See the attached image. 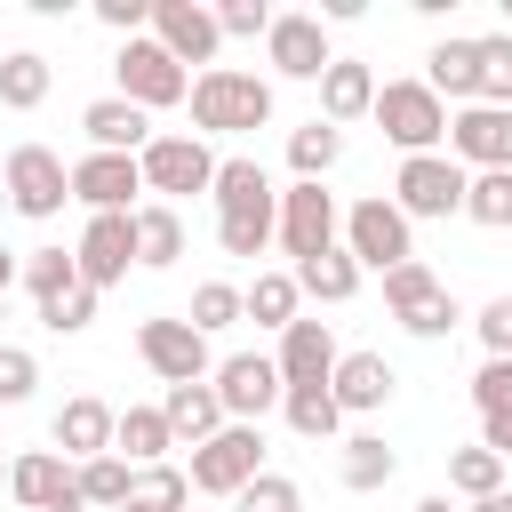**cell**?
Instances as JSON below:
<instances>
[{"label": "cell", "instance_id": "816d5d0a", "mask_svg": "<svg viewBox=\"0 0 512 512\" xmlns=\"http://www.w3.org/2000/svg\"><path fill=\"white\" fill-rule=\"evenodd\" d=\"M0 488H8V456H0Z\"/></svg>", "mask_w": 512, "mask_h": 512}, {"label": "cell", "instance_id": "d6a6232c", "mask_svg": "<svg viewBox=\"0 0 512 512\" xmlns=\"http://www.w3.org/2000/svg\"><path fill=\"white\" fill-rule=\"evenodd\" d=\"M296 296H312V304H352V296H360V264H352L344 248H328V256L296 264Z\"/></svg>", "mask_w": 512, "mask_h": 512}, {"label": "cell", "instance_id": "7dc6e473", "mask_svg": "<svg viewBox=\"0 0 512 512\" xmlns=\"http://www.w3.org/2000/svg\"><path fill=\"white\" fill-rule=\"evenodd\" d=\"M96 24H112L120 40H136V32H152V0H96Z\"/></svg>", "mask_w": 512, "mask_h": 512}, {"label": "cell", "instance_id": "c3c4849f", "mask_svg": "<svg viewBox=\"0 0 512 512\" xmlns=\"http://www.w3.org/2000/svg\"><path fill=\"white\" fill-rule=\"evenodd\" d=\"M16 280H24V256H16V248H0V296H8Z\"/></svg>", "mask_w": 512, "mask_h": 512}, {"label": "cell", "instance_id": "52a82bcc", "mask_svg": "<svg viewBox=\"0 0 512 512\" xmlns=\"http://www.w3.org/2000/svg\"><path fill=\"white\" fill-rule=\"evenodd\" d=\"M256 472H264V424H224V432L200 440L192 464H184L192 496H240Z\"/></svg>", "mask_w": 512, "mask_h": 512}, {"label": "cell", "instance_id": "836d02e7", "mask_svg": "<svg viewBox=\"0 0 512 512\" xmlns=\"http://www.w3.org/2000/svg\"><path fill=\"white\" fill-rule=\"evenodd\" d=\"M464 216H472L480 232H512V168H480V176L464 184Z\"/></svg>", "mask_w": 512, "mask_h": 512}, {"label": "cell", "instance_id": "3957f363", "mask_svg": "<svg viewBox=\"0 0 512 512\" xmlns=\"http://www.w3.org/2000/svg\"><path fill=\"white\" fill-rule=\"evenodd\" d=\"M112 80H120V96L136 104V112H176L184 96H192V72L152 40V32H136V40H120V56H112Z\"/></svg>", "mask_w": 512, "mask_h": 512}, {"label": "cell", "instance_id": "9c48e42d", "mask_svg": "<svg viewBox=\"0 0 512 512\" xmlns=\"http://www.w3.org/2000/svg\"><path fill=\"white\" fill-rule=\"evenodd\" d=\"M272 240H280L296 264L328 256V248L344 240V208H336V192H328V184H288V192H280V216H272Z\"/></svg>", "mask_w": 512, "mask_h": 512}, {"label": "cell", "instance_id": "9a60e30c", "mask_svg": "<svg viewBox=\"0 0 512 512\" xmlns=\"http://www.w3.org/2000/svg\"><path fill=\"white\" fill-rule=\"evenodd\" d=\"M8 496H16L24 512H88V504H80V464H64L56 448H24V456L8 464Z\"/></svg>", "mask_w": 512, "mask_h": 512}, {"label": "cell", "instance_id": "e575fe53", "mask_svg": "<svg viewBox=\"0 0 512 512\" xmlns=\"http://www.w3.org/2000/svg\"><path fill=\"white\" fill-rule=\"evenodd\" d=\"M496 488H504V456H488L480 440L448 456V496H464V504H480V496H496Z\"/></svg>", "mask_w": 512, "mask_h": 512}, {"label": "cell", "instance_id": "e0dca14e", "mask_svg": "<svg viewBox=\"0 0 512 512\" xmlns=\"http://www.w3.org/2000/svg\"><path fill=\"white\" fill-rule=\"evenodd\" d=\"M264 64L280 72V80H312L320 88V72L336 64V48H328V24L320 16H272V32H264Z\"/></svg>", "mask_w": 512, "mask_h": 512}, {"label": "cell", "instance_id": "5b68a950", "mask_svg": "<svg viewBox=\"0 0 512 512\" xmlns=\"http://www.w3.org/2000/svg\"><path fill=\"white\" fill-rule=\"evenodd\" d=\"M360 272H392V264H408L416 256V224L384 200V192H368V200H352L344 208V240H336Z\"/></svg>", "mask_w": 512, "mask_h": 512}, {"label": "cell", "instance_id": "4316f807", "mask_svg": "<svg viewBox=\"0 0 512 512\" xmlns=\"http://www.w3.org/2000/svg\"><path fill=\"white\" fill-rule=\"evenodd\" d=\"M48 88H56V64H48L40 48H8V56H0V104H8V112H40Z\"/></svg>", "mask_w": 512, "mask_h": 512}, {"label": "cell", "instance_id": "ffe728a7", "mask_svg": "<svg viewBox=\"0 0 512 512\" xmlns=\"http://www.w3.org/2000/svg\"><path fill=\"white\" fill-rule=\"evenodd\" d=\"M112 416H120V408H104L96 392H72V400L56 408V424H48V440H56V456H64V464H88V456H112Z\"/></svg>", "mask_w": 512, "mask_h": 512}, {"label": "cell", "instance_id": "4dcf8cb0", "mask_svg": "<svg viewBox=\"0 0 512 512\" xmlns=\"http://www.w3.org/2000/svg\"><path fill=\"white\" fill-rule=\"evenodd\" d=\"M336 160H344V128H328L320 112H312L304 128H288V168H296V184H320Z\"/></svg>", "mask_w": 512, "mask_h": 512}, {"label": "cell", "instance_id": "7402d4cb", "mask_svg": "<svg viewBox=\"0 0 512 512\" xmlns=\"http://www.w3.org/2000/svg\"><path fill=\"white\" fill-rule=\"evenodd\" d=\"M392 384H400V376H392V360H384V352H344V360H336V376H328V392H336V408H344V416H376V408L392 400Z\"/></svg>", "mask_w": 512, "mask_h": 512}, {"label": "cell", "instance_id": "603a6c76", "mask_svg": "<svg viewBox=\"0 0 512 512\" xmlns=\"http://www.w3.org/2000/svg\"><path fill=\"white\" fill-rule=\"evenodd\" d=\"M368 104H376V72L360 56H336L320 72V120L328 128H352V120H368Z\"/></svg>", "mask_w": 512, "mask_h": 512}, {"label": "cell", "instance_id": "1f68e13d", "mask_svg": "<svg viewBox=\"0 0 512 512\" xmlns=\"http://www.w3.org/2000/svg\"><path fill=\"white\" fill-rule=\"evenodd\" d=\"M280 416H288L296 440H336V432H344V408H336L328 384H296V392H280Z\"/></svg>", "mask_w": 512, "mask_h": 512}, {"label": "cell", "instance_id": "f907efd6", "mask_svg": "<svg viewBox=\"0 0 512 512\" xmlns=\"http://www.w3.org/2000/svg\"><path fill=\"white\" fill-rule=\"evenodd\" d=\"M416 512H464V504H456V496H424Z\"/></svg>", "mask_w": 512, "mask_h": 512}, {"label": "cell", "instance_id": "83f0119b", "mask_svg": "<svg viewBox=\"0 0 512 512\" xmlns=\"http://www.w3.org/2000/svg\"><path fill=\"white\" fill-rule=\"evenodd\" d=\"M128 224H136V264H152V272H168V264L184 256V216H176L168 200H144V208H136Z\"/></svg>", "mask_w": 512, "mask_h": 512}, {"label": "cell", "instance_id": "7bdbcfd3", "mask_svg": "<svg viewBox=\"0 0 512 512\" xmlns=\"http://www.w3.org/2000/svg\"><path fill=\"white\" fill-rule=\"evenodd\" d=\"M272 16H280L272 0H216V32H224V40H264Z\"/></svg>", "mask_w": 512, "mask_h": 512}, {"label": "cell", "instance_id": "cb8c5ba5", "mask_svg": "<svg viewBox=\"0 0 512 512\" xmlns=\"http://www.w3.org/2000/svg\"><path fill=\"white\" fill-rule=\"evenodd\" d=\"M160 416H168L176 448H200V440L224 432V400H216V384H168V392H160Z\"/></svg>", "mask_w": 512, "mask_h": 512}, {"label": "cell", "instance_id": "d6986e66", "mask_svg": "<svg viewBox=\"0 0 512 512\" xmlns=\"http://www.w3.org/2000/svg\"><path fill=\"white\" fill-rule=\"evenodd\" d=\"M336 360H344V352H336V328H328V320H304V312H296V320L280 328V352H272L280 392H296V384H328Z\"/></svg>", "mask_w": 512, "mask_h": 512}, {"label": "cell", "instance_id": "681fc988", "mask_svg": "<svg viewBox=\"0 0 512 512\" xmlns=\"http://www.w3.org/2000/svg\"><path fill=\"white\" fill-rule=\"evenodd\" d=\"M464 512H512V488H496V496H480V504H464Z\"/></svg>", "mask_w": 512, "mask_h": 512}, {"label": "cell", "instance_id": "ba28073f", "mask_svg": "<svg viewBox=\"0 0 512 512\" xmlns=\"http://www.w3.org/2000/svg\"><path fill=\"white\" fill-rule=\"evenodd\" d=\"M136 168H144V192L152 200H184V192H208L216 184V152H208V136H184V128H168V136H152L144 152H136Z\"/></svg>", "mask_w": 512, "mask_h": 512}, {"label": "cell", "instance_id": "7c38bea8", "mask_svg": "<svg viewBox=\"0 0 512 512\" xmlns=\"http://www.w3.org/2000/svg\"><path fill=\"white\" fill-rule=\"evenodd\" d=\"M208 384H216V400H224V424H264V416L280 408V368H272V352H224Z\"/></svg>", "mask_w": 512, "mask_h": 512}, {"label": "cell", "instance_id": "8992f818", "mask_svg": "<svg viewBox=\"0 0 512 512\" xmlns=\"http://www.w3.org/2000/svg\"><path fill=\"white\" fill-rule=\"evenodd\" d=\"M0 192H8L16 216L48 224V216H64V200H72V160L48 152V144H16L8 168H0Z\"/></svg>", "mask_w": 512, "mask_h": 512}, {"label": "cell", "instance_id": "f5cc1de1", "mask_svg": "<svg viewBox=\"0 0 512 512\" xmlns=\"http://www.w3.org/2000/svg\"><path fill=\"white\" fill-rule=\"evenodd\" d=\"M120 512H136V504H120Z\"/></svg>", "mask_w": 512, "mask_h": 512}, {"label": "cell", "instance_id": "4fadbf2b", "mask_svg": "<svg viewBox=\"0 0 512 512\" xmlns=\"http://www.w3.org/2000/svg\"><path fill=\"white\" fill-rule=\"evenodd\" d=\"M72 200L88 216H128V208H144V168L128 152H80L72 160Z\"/></svg>", "mask_w": 512, "mask_h": 512}, {"label": "cell", "instance_id": "8fae6325", "mask_svg": "<svg viewBox=\"0 0 512 512\" xmlns=\"http://www.w3.org/2000/svg\"><path fill=\"white\" fill-rule=\"evenodd\" d=\"M136 360H144L160 384H208V376H216V360H208V336H200L184 312H160V320H144V328H136Z\"/></svg>", "mask_w": 512, "mask_h": 512}, {"label": "cell", "instance_id": "f6af8a7d", "mask_svg": "<svg viewBox=\"0 0 512 512\" xmlns=\"http://www.w3.org/2000/svg\"><path fill=\"white\" fill-rule=\"evenodd\" d=\"M32 384H40V360H32L24 344H0V408L32 400Z\"/></svg>", "mask_w": 512, "mask_h": 512}, {"label": "cell", "instance_id": "74e56055", "mask_svg": "<svg viewBox=\"0 0 512 512\" xmlns=\"http://www.w3.org/2000/svg\"><path fill=\"white\" fill-rule=\"evenodd\" d=\"M72 280H80L72 248H32V256H24V280H16V288H32V304H48V296H64Z\"/></svg>", "mask_w": 512, "mask_h": 512}, {"label": "cell", "instance_id": "ac0fdd59", "mask_svg": "<svg viewBox=\"0 0 512 512\" xmlns=\"http://www.w3.org/2000/svg\"><path fill=\"white\" fill-rule=\"evenodd\" d=\"M136 216V208H128ZM128 216H88L80 224V240H72V264H80V280L104 296L112 280H128V264H136V224Z\"/></svg>", "mask_w": 512, "mask_h": 512}, {"label": "cell", "instance_id": "f35d334b", "mask_svg": "<svg viewBox=\"0 0 512 512\" xmlns=\"http://www.w3.org/2000/svg\"><path fill=\"white\" fill-rule=\"evenodd\" d=\"M184 320H192L200 336L232 328V320H240V288H232V280H200V288H192V312H184Z\"/></svg>", "mask_w": 512, "mask_h": 512}, {"label": "cell", "instance_id": "44dd1931", "mask_svg": "<svg viewBox=\"0 0 512 512\" xmlns=\"http://www.w3.org/2000/svg\"><path fill=\"white\" fill-rule=\"evenodd\" d=\"M80 128H88V152H128V160L160 136V128H152V112H136L128 96H96V104L80 112Z\"/></svg>", "mask_w": 512, "mask_h": 512}, {"label": "cell", "instance_id": "d4e9b609", "mask_svg": "<svg viewBox=\"0 0 512 512\" xmlns=\"http://www.w3.org/2000/svg\"><path fill=\"white\" fill-rule=\"evenodd\" d=\"M424 88L440 96V104H472L480 96V40H440L432 56H424Z\"/></svg>", "mask_w": 512, "mask_h": 512}, {"label": "cell", "instance_id": "f1b7e54d", "mask_svg": "<svg viewBox=\"0 0 512 512\" xmlns=\"http://www.w3.org/2000/svg\"><path fill=\"white\" fill-rule=\"evenodd\" d=\"M296 312H304V296H296V272H256V280L240 288V320H256V328H272V336H280Z\"/></svg>", "mask_w": 512, "mask_h": 512}, {"label": "cell", "instance_id": "2e32d148", "mask_svg": "<svg viewBox=\"0 0 512 512\" xmlns=\"http://www.w3.org/2000/svg\"><path fill=\"white\" fill-rule=\"evenodd\" d=\"M152 40H160L176 64H200V72H216V48H224L208 0H152Z\"/></svg>", "mask_w": 512, "mask_h": 512}, {"label": "cell", "instance_id": "bcb514c9", "mask_svg": "<svg viewBox=\"0 0 512 512\" xmlns=\"http://www.w3.org/2000/svg\"><path fill=\"white\" fill-rule=\"evenodd\" d=\"M472 328H480V344H488V360H512V296H488Z\"/></svg>", "mask_w": 512, "mask_h": 512}, {"label": "cell", "instance_id": "ab89813d", "mask_svg": "<svg viewBox=\"0 0 512 512\" xmlns=\"http://www.w3.org/2000/svg\"><path fill=\"white\" fill-rule=\"evenodd\" d=\"M88 320H96V288H88V280H72L64 296L40 304V328H48V336H80Z\"/></svg>", "mask_w": 512, "mask_h": 512}, {"label": "cell", "instance_id": "b9f144b4", "mask_svg": "<svg viewBox=\"0 0 512 512\" xmlns=\"http://www.w3.org/2000/svg\"><path fill=\"white\" fill-rule=\"evenodd\" d=\"M232 512H304V488H296L288 472H256V480L232 496Z\"/></svg>", "mask_w": 512, "mask_h": 512}, {"label": "cell", "instance_id": "ee69618b", "mask_svg": "<svg viewBox=\"0 0 512 512\" xmlns=\"http://www.w3.org/2000/svg\"><path fill=\"white\" fill-rule=\"evenodd\" d=\"M472 408L512 424V360H480V376H472Z\"/></svg>", "mask_w": 512, "mask_h": 512}, {"label": "cell", "instance_id": "484cf974", "mask_svg": "<svg viewBox=\"0 0 512 512\" xmlns=\"http://www.w3.org/2000/svg\"><path fill=\"white\" fill-rule=\"evenodd\" d=\"M168 448H176V432H168L160 400H152V408H120V416H112V456H120V464H136V472H144V464H168Z\"/></svg>", "mask_w": 512, "mask_h": 512}, {"label": "cell", "instance_id": "d590c367", "mask_svg": "<svg viewBox=\"0 0 512 512\" xmlns=\"http://www.w3.org/2000/svg\"><path fill=\"white\" fill-rule=\"evenodd\" d=\"M128 488H136V464H120V456H88V464H80V504L120 512V504H128Z\"/></svg>", "mask_w": 512, "mask_h": 512}, {"label": "cell", "instance_id": "60d3db41", "mask_svg": "<svg viewBox=\"0 0 512 512\" xmlns=\"http://www.w3.org/2000/svg\"><path fill=\"white\" fill-rule=\"evenodd\" d=\"M472 104H512V32L480 40V96Z\"/></svg>", "mask_w": 512, "mask_h": 512}, {"label": "cell", "instance_id": "f546056e", "mask_svg": "<svg viewBox=\"0 0 512 512\" xmlns=\"http://www.w3.org/2000/svg\"><path fill=\"white\" fill-rule=\"evenodd\" d=\"M392 472H400V456H392V448H384L376 432H352V440L336 448V480H344L352 496H376V488H384Z\"/></svg>", "mask_w": 512, "mask_h": 512}, {"label": "cell", "instance_id": "5bb4252c", "mask_svg": "<svg viewBox=\"0 0 512 512\" xmlns=\"http://www.w3.org/2000/svg\"><path fill=\"white\" fill-rule=\"evenodd\" d=\"M448 160L464 176L512 168V104H464V112H448Z\"/></svg>", "mask_w": 512, "mask_h": 512}, {"label": "cell", "instance_id": "30bf717a", "mask_svg": "<svg viewBox=\"0 0 512 512\" xmlns=\"http://www.w3.org/2000/svg\"><path fill=\"white\" fill-rule=\"evenodd\" d=\"M384 304H392V320H400L408 336H424V344H432V336H448V328L464 320V312H456V296L440 288V272H432L424 256H408V264H392V272H384Z\"/></svg>", "mask_w": 512, "mask_h": 512}, {"label": "cell", "instance_id": "7a4b0ae2", "mask_svg": "<svg viewBox=\"0 0 512 512\" xmlns=\"http://www.w3.org/2000/svg\"><path fill=\"white\" fill-rule=\"evenodd\" d=\"M368 120L384 128V144H400V160H416V152H448V104H440L424 80H384L376 104H368Z\"/></svg>", "mask_w": 512, "mask_h": 512}, {"label": "cell", "instance_id": "277c9868", "mask_svg": "<svg viewBox=\"0 0 512 512\" xmlns=\"http://www.w3.org/2000/svg\"><path fill=\"white\" fill-rule=\"evenodd\" d=\"M464 184H472V176H464L448 152H416V160L392 168V192H384V200H392L408 224H440V216H464Z\"/></svg>", "mask_w": 512, "mask_h": 512}, {"label": "cell", "instance_id": "6da1fadb", "mask_svg": "<svg viewBox=\"0 0 512 512\" xmlns=\"http://www.w3.org/2000/svg\"><path fill=\"white\" fill-rule=\"evenodd\" d=\"M192 136H248V128H272V80L240 72V64H216V72H192Z\"/></svg>", "mask_w": 512, "mask_h": 512}, {"label": "cell", "instance_id": "8d00e7d4", "mask_svg": "<svg viewBox=\"0 0 512 512\" xmlns=\"http://www.w3.org/2000/svg\"><path fill=\"white\" fill-rule=\"evenodd\" d=\"M128 504H136V512H184V504H192V480H184L176 464H144L136 488H128Z\"/></svg>", "mask_w": 512, "mask_h": 512}]
</instances>
